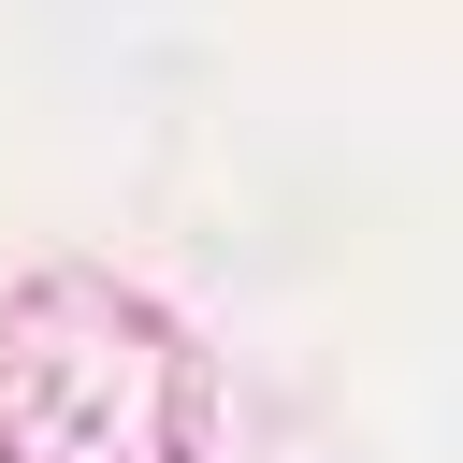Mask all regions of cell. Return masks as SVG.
<instances>
[{
    "label": "cell",
    "instance_id": "1",
    "mask_svg": "<svg viewBox=\"0 0 463 463\" xmlns=\"http://www.w3.org/2000/svg\"><path fill=\"white\" fill-rule=\"evenodd\" d=\"M203 362L116 275H29L0 304V463H188Z\"/></svg>",
    "mask_w": 463,
    "mask_h": 463
}]
</instances>
